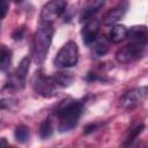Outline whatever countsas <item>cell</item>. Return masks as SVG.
Segmentation results:
<instances>
[{
	"label": "cell",
	"mask_w": 148,
	"mask_h": 148,
	"mask_svg": "<svg viewBox=\"0 0 148 148\" xmlns=\"http://www.w3.org/2000/svg\"><path fill=\"white\" fill-rule=\"evenodd\" d=\"M98 32H99V21L97 18H91L88 22H86L84 27L81 30L83 43L86 45H91L98 37Z\"/></svg>",
	"instance_id": "8"
},
{
	"label": "cell",
	"mask_w": 148,
	"mask_h": 148,
	"mask_svg": "<svg viewBox=\"0 0 148 148\" xmlns=\"http://www.w3.org/2000/svg\"><path fill=\"white\" fill-rule=\"evenodd\" d=\"M127 8H128V3L127 2H121V3L117 5L116 7L111 8L110 10H108L104 14V16H103V23L106 24V25L114 24L116 22H118L119 20L123 18V16L125 15Z\"/></svg>",
	"instance_id": "10"
},
{
	"label": "cell",
	"mask_w": 148,
	"mask_h": 148,
	"mask_svg": "<svg viewBox=\"0 0 148 148\" xmlns=\"http://www.w3.org/2000/svg\"><path fill=\"white\" fill-rule=\"evenodd\" d=\"M128 36V29L125 25L116 24L111 28V31L109 34V40L111 43H120L125 40Z\"/></svg>",
	"instance_id": "12"
},
{
	"label": "cell",
	"mask_w": 148,
	"mask_h": 148,
	"mask_svg": "<svg viewBox=\"0 0 148 148\" xmlns=\"http://www.w3.org/2000/svg\"><path fill=\"white\" fill-rule=\"evenodd\" d=\"M52 79L54 80V82L58 87H68L73 82L74 76L67 72H59V73H56L52 76Z\"/></svg>",
	"instance_id": "16"
},
{
	"label": "cell",
	"mask_w": 148,
	"mask_h": 148,
	"mask_svg": "<svg viewBox=\"0 0 148 148\" xmlns=\"http://www.w3.org/2000/svg\"><path fill=\"white\" fill-rule=\"evenodd\" d=\"M29 64H30L29 58H23L21 60V62L18 64L12 77L10 86H14L15 88H23L25 86V79H27V74L29 71Z\"/></svg>",
	"instance_id": "9"
},
{
	"label": "cell",
	"mask_w": 148,
	"mask_h": 148,
	"mask_svg": "<svg viewBox=\"0 0 148 148\" xmlns=\"http://www.w3.org/2000/svg\"><path fill=\"white\" fill-rule=\"evenodd\" d=\"M30 133H29V128L25 125H18L15 130V139L21 142V143H25L29 140Z\"/></svg>",
	"instance_id": "17"
},
{
	"label": "cell",
	"mask_w": 148,
	"mask_h": 148,
	"mask_svg": "<svg viewBox=\"0 0 148 148\" xmlns=\"http://www.w3.org/2000/svg\"><path fill=\"white\" fill-rule=\"evenodd\" d=\"M82 113V103L80 101L75 99H66L62 101L57 110H56V116L58 117L59 120V132H68L73 130L80 119V116Z\"/></svg>",
	"instance_id": "1"
},
{
	"label": "cell",
	"mask_w": 148,
	"mask_h": 148,
	"mask_svg": "<svg viewBox=\"0 0 148 148\" xmlns=\"http://www.w3.org/2000/svg\"><path fill=\"white\" fill-rule=\"evenodd\" d=\"M12 62V51L5 44H0V72H6Z\"/></svg>",
	"instance_id": "15"
},
{
	"label": "cell",
	"mask_w": 148,
	"mask_h": 148,
	"mask_svg": "<svg viewBox=\"0 0 148 148\" xmlns=\"http://www.w3.org/2000/svg\"><path fill=\"white\" fill-rule=\"evenodd\" d=\"M145 53V45L138 43H131L121 49H119L116 53V59L120 64H130L139 60Z\"/></svg>",
	"instance_id": "4"
},
{
	"label": "cell",
	"mask_w": 148,
	"mask_h": 148,
	"mask_svg": "<svg viewBox=\"0 0 148 148\" xmlns=\"http://www.w3.org/2000/svg\"><path fill=\"white\" fill-rule=\"evenodd\" d=\"M131 37L134 42L141 45H146L147 43V28L145 25H136L133 27L131 30H128V36Z\"/></svg>",
	"instance_id": "13"
},
{
	"label": "cell",
	"mask_w": 148,
	"mask_h": 148,
	"mask_svg": "<svg viewBox=\"0 0 148 148\" xmlns=\"http://www.w3.org/2000/svg\"><path fill=\"white\" fill-rule=\"evenodd\" d=\"M23 31H24V29H23V28H18V29H16V30H15V32L13 34L14 39H21V38L23 37Z\"/></svg>",
	"instance_id": "21"
},
{
	"label": "cell",
	"mask_w": 148,
	"mask_h": 148,
	"mask_svg": "<svg viewBox=\"0 0 148 148\" xmlns=\"http://www.w3.org/2000/svg\"><path fill=\"white\" fill-rule=\"evenodd\" d=\"M7 12H8V2L0 0V21L6 16Z\"/></svg>",
	"instance_id": "20"
},
{
	"label": "cell",
	"mask_w": 148,
	"mask_h": 148,
	"mask_svg": "<svg viewBox=\"0 0 148 148\" xmlns=\"http://www.w3.org/2000/svg\"><path fill=\"white\" fill-rule=\"evenodd\" d=\"M146 95H147V88L146 87L131 89V90L126 91L120 97V101H119L120 106L125 110H133L146 98Z\"/></svg>",
	"instance_id": "6"
},
{
	"label": "cell",
	"mask_w": 148,
	"mask_h": 148,
	"mask_svg": "<svg viewBox=\"0 0 148 148\" xmlns=\"http://www.w3.org/2000/svg\"><path fill=\"white\" fill-rule=\"evenodd\" d=\"M34 87H35V90L39 95H42L44 97L54 96L57 94V89L59 88L56 84V82L52 79V76H44L42 74L36 75L35 82H34Z\"/></svg>",
	"instance_id": "7"
},
{
	"label": "cell",
	"mask_w": 148,
	"mask_h": 148,
	"mask_svg": "<svg viewBox=\"0 0 148 148\" xmlns=\"http://www.w3.org/2000/svg\"><path fill=\"white\" fill-rule=\"evenodd\" d=\"M53 36V28L51 23L40 22L39 27L37 28L35 36H34V47H32V56L34 60L37 64H42L46 54L49 52V49L51 46Z\"/></svg>",
	"instance_id": "2"
},
{
	"label": "cell",
	"mask_w": 148,
	"mask_h": 148,
	"mask_svg": "<svg viewBox=\"0 0 148 148\" xmlns=\"http://www.w3.org/2000/svg\"><path fill=\"white\" fill-rule=\"evenodd\" d=\"M109 49H110V40L105 36L97 37L96 40L94 42L92 51H94L96 57H103L104 54L108 53Z\"/></svg>",
	"instance_id": "14"
},
{
	"label": "cell",
	"mask_w": 148,
	"mask_h": 148,
	"mask_svg": "<svg viewBox=\"0 0 148 148\" xmlns=\"http://www.w3.org/2000/svg\"><path fill=\"white\" fill-rule=\"evenodd\" d=\"M0 148H14V147L6 146V141L5 140H0Z\"/></svg>",
	"instance_id": "22"
},
{
	"label": "cell",
	"mask_w": 148,
	"mask_h": 148,
	"mask_svg": "<svg viewBox=\"0 0 148 148\" xmlns=\"http://www.w3.org/2000/svg\"><path fill=\"white\" fill-rule=\"evenodd\" d=\"M66 7H67V2L64 0H53L46 2L40 12L42 22L52 24L54 20H57L59 16H61L65 13Z\"/></svg>",
	"instance_id": "5"
},
{
	"label": "cell",
	"mask_w": 148,
	"mask_h": 148,
	"mask_svg": "<svg viewBox=\"0 0 148 148\" xmlns=\"http://www.w3.org/2000/svg\"><path fill=\"white\" fill-rule=\"evenodd\" d=\"M103 5H104L103 1H90L82 9L81 15H80V22H88L89 20H91Z\"/></svg>",
	"instance_id": "11"
},
{
	"label": "cell",
	"mask_w": 148,
	"mask_h": 148,
	"mask_svg": "<svg viewBox=\"0 0 148 148\" xmlns=\"http://www.w3.org/2000/svg\"><path fill=\"white\" fill-rule=\"evenodd\" d=\"M79 59V49L75 42L69 40L61 46L54 58V65L60 68L72 67L77 62Z\"/></svg>",
	"instance_id": "3"
},
{
	"label": "cell",
	"mask_w": 148,
	"mask_h": 148,
	"mask_svg": "<svg viewBox=\"0 0 148 148\" xmlns=\"http://www.w3.org/2000/svg\"><path fill=\"white\" fill-rule=\"evenodd\" d=\"M53 133V128H52V125H51V121L49 119L44 120L39 127V135L43 140L45 139H49Z\"/></svg>",
	"instance_id": "18"
},
{
	"label": "cell",
	"mask_w": 148,
	"mask_h": 148,
	"mask_svg": "<svg viewBox=\"0 0 148 148\" xmlns=\"http://www.w3.org/2000/svg\"><path fill=\"white\" fill-rule=\"evenodd\" d=\"M143 125L141 124V125H139V126H136V127H134L131 132H130V134H128V136H127V139L125 140V143H124V147L125 148H127L128 146H131L132 145V142L135 140V138L142 132V130H143Z\"/></svg>",
	"instance_id": "19"
}]
</instances>
